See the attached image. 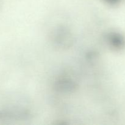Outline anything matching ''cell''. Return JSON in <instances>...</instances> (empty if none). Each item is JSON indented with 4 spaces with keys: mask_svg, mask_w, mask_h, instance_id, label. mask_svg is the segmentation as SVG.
<instances>
[{
    "mask_svg": "<svg viewBox=\"0 0 125 125\" xmlns=\"http://www.w3.org/2000/svg\"><path fill=\"white\" fill-rule=\"evenodd\" d=\"M107 39L110 46L114 50H121L125 46V37L119 33H111L108 35Z\"/></svg>",
    "mask_w": 125,
    "mask_h": 125,
    "instance_id": "cell-1",
    "label": "cell"
},
{
    "mask_svg": "<svg viewBox=\"0 0 125 125\" xmlns=\"http://www.w3.org/2000/svg\"><path fill=\"white\" fill-rule=\"evenodd\" d=\"M105 2L112 6H115L121 3L123 1V0H103Z\"/></svg>",
    "mask_w": 125,
    "mask_h": 125,
    "instance_id": "cell-2",
    "label": "cell"
}]
</instances>
